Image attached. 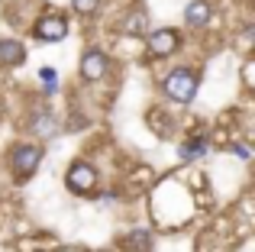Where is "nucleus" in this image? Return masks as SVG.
<instances>
[{
  "instance_id": "9d476101",
  "label": "nucleus",
  "mask_w": 255,
  "mask_h": 252,
  "mask_svg": "<svg viewBox=\"0 0 255 252\" xmlns=\"http://www.w3.org/2000/svg\"><path fill=\"white\" fill-rule=\"evenodd\" d=\"M123 249L129 252H152V236L145 230H132V233L123 236Z\"/></svg>"
},
{
  "instance_id": "39448f33",
  "label": "nucleus",
  "mask_w": 255,
  "mask_h": 252,
  "mask_svg": "<svg viewBox=\"0 0 255 252\" xmlns=\"http://www.w3.org/2000/svg\"><path fill=\"white\" fill-rule=\"evenodd\" d=\"M107 71H110V58H107V52L87 49L84 58H81V78H84V81H100V78H107Z\"/></svg>"
},
{
  "instance_id": "7ed1b4c3",
  "label": "nucleus",
  "mask_w": 255,
  "mask_h": 252,
  "mask_svg": "<svg viewBox=\"0 0 255 252\" xmlns=\"http://www.w3.org/2000/svg\"><path fill=\"white\" fill-rule=\"evenodd\" d=\"M65 184H68L71 194H91V191L97 188V171L87 162H75L68 168V175H65Z\"/></svg>"
},
{
  "instance_id": "1a4fd4ad",
  "label": "nucleus",
  "mask_w": 255,
  "mask_h": 252,
  "mask_svg": "<svg viewBox=\"0 0 255 252\" xmlns=\"http://www.w3.org/2000/svg\"><path fill=\"white\" fill-rule=\"evenodd\" d=\"M29 129L36 132V136H55V117H52V110L39 107L29 120Z\"/></svg>"
},
{
  "instance_id": "0eeeda50",
  "label": "nucleus",
  "mask_w": 255,
  "mask_h": 252,
  "mask_svg": "<svg viewBox=\"0 0 255 252\" xmlns=\"http://www.w3.org/2000/svg\"><path fill=\"white\" fill-rule=\"evenodd\" d=\"M210 0H194L191 6L184 10V19H187V26H194V29H200V26H207L210 23Z\"/></svg>"
},
{
  "instance_id": "f8f14e48",
  "label": "nucleus",
  "mask_w": 255,
  "mask_h": 252,
  "mask_svg": "<svg viewBox=\"0 0 255 252\" xmlns=\"http://www.w3.org/2000/svg\"><path fill=\"white\" fill-rule=\"evenodd\" d=\"M207 152V139L200 136V139H194V142H187V145H181V158H187V162H194V158H200Z\"/></svg>"
},
{
  "instance_id": "20e7f679",
  "label": "nucleus",
  "mask_w": 255,
  "mask_h": 252,
  "mask_svg": "<svg viewBox=\"0 0 255 252\" xmlns=\"http://www.w3.org/2000/svg\"><path fill=\"white\" fill-rule=\"evenodd\" d=\"M32 32H36L42 42H62V39L68 36V19L58 16V13H45V16H39V23L32 26Z\"/></svg>"
},
{
  "instance_id": "ddd939ff",
  "label": "nucleus",
  "mask_w": 255,
  "mask_h": 252,
  "mask_svg": "<svg viewBox=\"0 0 255 252\" xmlns=\"http://www.w3.org/2000/svg\"><path fill=\"white\" fill-rule=\"evenodd\" d=\"M39 78H42V88H45V94H55L58 91V71L55 68H39Z\"/></svg>"
},
{
  "instance_id": "f03ea898",
  "label": "nucleus",
  "mask_w": 255,
  "mask_h": 252,
  "mask_svg": "<svg viewBox=\"0 0 255 252\" xmlns=\"http://www.w3.org/2000/svg\"><path fill=\"white\" fill-rule=\"evenodd\" d=\"M39 162H42V149H39V145L26 142V145H16V149L10 152V168H13V175H16L19 181H26V178L36 175Z\"/></svg>"
},
{
  "instance_id": "4468645a",
  "label": "nucleus",
  "mask_w": 255,
  "mask_h": 252,
  "mask_svg": "<svg viewBox=\"0 0 255 252\" xmlns=\"http://www.w3.org/2000/svg\"><path fill=\"white\" fill-rule=\"evenodd\" d=\"M71 6H75L81 16H91V13L100 6V0H71Z\"/></svg>"
},
{
  "instance_id": "9b49d317",
  "label": "nucleus",
  "mask_w": 255,
  "mask_h": 252,
  "mask_svg": "<svg viewBox=\"0 0 255 252\" xmlns=\"http://www.w3.org/2000/svg\"><path fill=\"white\" fill-rule=\"evenodd\" d=\"M123 32H129V36H145V13L142 10L129 13V19H123Z\"/></svg>"
},
{
  "instance_id": "423d86ee",
  "label": "nucleus",
  "mask_w": 255,
  "mask_h": 252,
  "mask_svg": "<svg viewBox=\"0 0 255 252\" xmlns=\"http://www.w3.org/2000/svg\"><path fill=\"white\" fill-rule=\"evenodd\" d=\"M178 45H181V36L174 29L149 32V55H155V58H168L171 52H178Z\"/></svg>"
},
{
  "instance_id": "f257e3e1",
  "label": "nucleus",
  "mask_w": 255,
  "mask_h": 252,
  "mask_svg": "<svg viewBox=\"0 0 255 252\" xmlns=\"http://www.w3.org/2000/svg\"><path fill=\"white\" fill-rule=\"evenodd\" d=\"M197 75H194L191 68H174L168 71V78L162 81V91L171 97L174 104H191L194 97H197Z\"/></svg>"
},
{
  "instance_id": "6e6552de",
  "label": "nucleus",
  "mask_w": 255,
  "mask_h": 252,
  "mask_svg": "<svg viewBox=\"0 0 255 252\" xmlns=\"http://www.w3.org/2000/svg\"><path fill=\"white\" fill-rule=\"evenodd\" d=\"M26 62V45L16 39H0V65H19Z\"/></svg>"
},
{
  "instance_id": "2eb2a0df",
  "label": "nucleus",
  "mask_w": 255,
  "mask_h": 252,
  "mask_svg": "<svg viewBox=\"0 0 255 252\" xmlns=\"http://www.w3.org/2000/svg\"><path fill=\"white\" fill-rule=\"evenodd\" d=\"M0 114H3V110H0Z\"/></svg>"
}]
</instances>
